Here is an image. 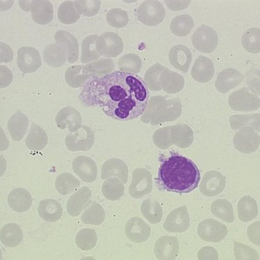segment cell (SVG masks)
<instances>
[{"mask_svg":"<svg viewBox=\"0 0 260 260\" xmlns=\"http://www.w3.org/2000/svg\"><path fill=\"white\" fill-rule=\"evenodd\" d=\"M149 91L139 76L115 71L100 79H90L81 91L80 100L85 106H98L113 119L129 121L145 111Z\"/></svg>","mask_w":260,"mask_h":260,"instance_id":"6da1fadb","label":"cell"},{"mask_svg":"<svg viewBox=\"0 0 260 260\" xmlns=\"http://www.w3.org/2000/svg\"><path fill=\"white\" fill-rule=\"evenodd\" d=\"M200 180L197 165L183 155H171L163 161L157 172V187L168 192L190 193L197 188Z\"/></svg>","mask_w":260,"mask_h":260,"instance_id":"7a4b0ae2","label":"cell"},{"mask_svg":"<svg viewBox=\"0 0 260 260\" xmlns=\"http://www.w3.org/2000/svg\"><path fill=\"white\" fill-rule=\"evenodd\" d=\"M144 79L149 90H162L168 94H177L185 85V80L181 75L159 63L151 66L145 72Z\"/></svg>","mask_w":260,"mask_h":260,"instance_id":"3957f363","label":"cell"},{"mask_svg":"<svg viewBox=\"0 0 260 260\" xmlns=\"http://www.w3.org/2000/svg\"><path fill=\"white\" fill-rule=\"evenodd\" d=\"M147 108L142 121L152 125L175 120L179 117L182 110L181 103L178 99L166 100L160 95L151 98Z\"/></svg>","mask_w":260,"mask_h":260,"instance_id":"277c9868","label":"cell"},{"mask_svg":"<svg viewBox=\"0 0 260 260\" xmlns=\"http://www.w3.org/2000/svg\"><path fill=\"white\" fill-rule=\"evenodd\" d=\"M193 134L190 127L178 124L158 129L153 136V142L157 147L165 149L176 144L180 148H187L192 144Z\"/></svg>","mask_w":260,"mask_h":260,"instance_id":"5b68a950","label":"cell"},{"mask_svg":"<svg viewBox=\"0 0 260 260\" xmlns=\"http://www.w3.org/2000/svg\"><path fill=\"white\" fill-rule=\"evenodd\" d=\"M137 16L138 20L144 25L156 26L164 20L165 10L160 2L148 0L140 5Z\"/></svg>","mask_w":260,"mask_h":260,"instance_id":"8992f818","label":"cell"},{"mask_svg":"<svg viewBox=\"0 0 260 260\" xmlns=\"http://www.w3.org/2000/svg\"><path fill=\"white\" fill-rule=\"evenodd\" d=\"M95 46L101 56L115 58L124 50V42L118 34L108 31L99 36Z\"/></svg>","mask_w":260,"mask_h":260,"instance_id":"52a82bcc","label":"cell"},{"mask_svg":"<svg viewBox=\"0 0 260 260\" xmlns=\"http://www.w3.org/2000/svg\"><path fill=\"white\" fill-rule=\"evenodd\" d=\"M191 41L194 48L199 52L210 54L217 47L219 38L215 30L203 24L194 31Z\"/></svg>","mask_w":260,"mask_h":260,"instance_id":"ba28073f","label":"cell"},{"mask_svg":"<svg viewBox=\"0 0 260 260\" xmlns=\"http://www.w3.org/2000/svg\"><path fill=\"white\" fill-rule=\"evenodd\" d=\"M94 143V132L90 127L85 125L81 126L77 132L68 134L66 139V147L74 152L88 151Z\"/></svg>","mask_w":260,"mask_h":260,"instance_id":"9c48e42d","label":"cell"},{"mask_svg":"<svg viewBox=\"0 0 260 260\" xmlns=\"http://www.w3.org/2000/svg\"><path fill=\"white\" fill-rule=\"evenodd\" d=\"M153 189L152 175L146 169H136L132 174V181L128 192L134 199H140L149 194Z\"/></svg>","mask_w":260,"mask_h":260,"instance_id":"30bf717a","label":"cell"},{"mask_svg":"<svg viewBox=\"0 0 260 260\" xmlns=\"http://www.w3.org/2000/svg\"><path fill=\"white\" fill-rule=\"evenodd\" d=\"M229 102V106L235 111H250L259 107V98L246 88L233 92L230 96Z\"/></svg>","mask_w":260,"mask_h":260,"instance_id":"8fae6325","label":"cell"},{"mask_svg":"<svg viewBox=\"0 0 260 260\" xmlns=\"http://www.w3.org/2000/svg\"><path fill=\"white\" fill-rule=\"evenodd\" d=\"M227 228L215 220L206 219L201 222L198 227V234L206 242L217 243L225 238Z\"/></svg>","mask_w":260,"mask_h":260,"instance_id":"7c38bea8","label":"cell"},{"mask_svg":"<svg viewBox=\"0 0 260 260\" xmlns=\"http://www.w3.org/2000/svg\"><path fill=\"white\" fill-rule=\"evenodd\" d=\"M41 58L39 51L34 47H22L18 50L17 64L24 73H33L41 66Z\"/></svg>","mask_w":260,"mask_h":260,"instance_id":"4fadbf2b","label":"cell"},{"mask_svg":"<svg viewBox=\"0 0 260 260\" xmlns=\"http://www.w3.org/2000/svg\"><path fill=\"white\" fill-rule=\"evenodd\" d=\"M225 182V178L223 174L216 171H211L206 173L199 186V189L205 196H216L224 189Z\"/></svg>","mask_w":260,"mask_h":260,"instance_id":"5bb4252c","label":"cell"},{"mask_svg":"<svg viewBox=\"0 0 260 260\" xmlns=\"http://www.w3.org/2000/svg\"><path fill=\"white\" fill-rule=\"evenodd\" d=\"M57 126L62 130L76 132L81 128L82 118L81 114L71 106L62 108L56 116Z\"/></svg>","mask_w":260,"mask_h":260,"instance_id":"9a60e30c","label":"cell"},{"mask_svg":"<svg viewBox=\"0 0 260 260\" xmlns=\"http://www.w3.org/2000/svg\"><path fill=\"white\" fill-rule=\"evenodd\" d=\"M72 170L81 180L92 183L98 176V166L90 157L79 155L72 162Z\"/></svg>","mask_w":260,"mask_h":260,"instance_id":"2e32d148","label":"cell"},{"mask_svg":"<svg viewBox=\"0 0 260 260\" xmlns=\"http://www.w3.org/2000/svg\"><path fill=\"white\" fill-rule=\"evenodd\" d=\"M189 225V217L187 207L183 206L173 210L167 217L164 228L170 233H183Z\"/></svg>","mask_w":260,"mask_h":260,"instance_id":"e0dca14e","label":"cell"},{"mask_svg":"<svg viewBox=\"0 0 260 260\" xmlns=\"http://www.w3.org/2000/svg\"><path fill=\"white\" fill-rule=\"evenodd\" d=\"M235 145L239 151L245 153L255 151L259 144V137L252 128H245L235 136Z\"/></svg>","mask_w":260,"mask_h":260,"instance_id":"ac0fdd59","label":"cell"},{"mask_svg":"<svg viewBox=\"0 0 260 260\" xmlns=\"http://www.w3.org/2000/svg\"><path fill=\"white\" fill-rule=\"evenodd\" d=\"M125 233L132 242L143 243L149 238L151 229L143 220L139 217H134L127 222Z\"/></svg>","mask_w":260,"mask_h":260,"instance_id":"d6986e66","label":"cell"},{"mask_svg":"<svg viewBox=\"0 0 260 260\" xmlns=\"http://www.w3.org/2000/svg\"><path fill=\"white\" fill-rule=\"evenodd\" d=\"M244 77L238 70L228 68L220 72L216 78V90L221 93H227L244 81Z\"/></svg>","mask_w":260,"mask_h":260,"instance_id":"ffe728a7","label":"cell"},{"mask_svg":"<svg viewBox=\"0 0 260 260\" xmlns=\"http://www.w3.org/2000/svg\"><path fill=\"white\" fill-rule=\"evenodd\" d=\"M169 59L173 67L185 73L188 72L192 60V54L188 47L183 45H177L171 49L169 53Z\"/></svg>","mask_w":260,"mask_h":260,"instance_id":"44dd1931","label":"cell"},{"mask_svg":"<svg viewBox=\"0 0 260 260\" xmlns=\"http://www.w3.org/2000/svg\"><path fill=\"white\" fill-rule=\"evenodd\" d=\"M92 193L87 187H81L69 199L67 204V212L69 215L77 216L90 204Z\"/></svg>","mask_w":260,"mask_h":260,"instance_id":"7402d4cb","label":"cell"},{"mask_svg":"<svg viewBox=\"0 0 260 260\" xmlns=\"http://www.w3.org/2000/svg\"><path fill=\"white\" fill-rule=\"evenodd\" d=\"M214 66L210 58L204 56H199L191 70V75L197 82L207 83L213 77Z\"/></svg>","mask_w":260,"mask_h":260,"instance_id":"603a6c76","label":"cell"},{"mask_svg":"<svg viewBox=\"0 0 260 260\" xmlns=\"http://www.w3.org/2000/svg\"><path fill=\"white\" fill-rule=\"evenodd\" d=\"M31 11L34 22L42 25L49 24L54 18V9L52 3L46 0L32 1Z\"/></svg>","mask_w":260,"mask_h":260,"instance_id":"cb8c5ba5","label":"cell"},{"mask_svg":"<svg viewBox=\"0 0 260 260\" xmlns=\"http://www.w3.org/2000/svg\"><path fill=\"white\" fill-rule=\"evenodd\" d=\"M32 201L31 193L24 188L13 189L8 197L9 206L14 211L20 213L29 210L32 206Z\"/></svg>","mask_w":260,"mask_h":260,"instance_id":"d4e9b609","label":"cell"},{"mask_svg":"<svg viewBox=\"0 0 260 260\" xmlns=\"http://www.w3.org/2000/svg\"><path fill=\"white\" fill-rule=\"evenodd\" d=\"M44 60L47 64L54 68H59L66 63L68 59V49L58 43L48 45L43 52Z\"/></svg>","mask_w":260,"mask_h":260,"instance_id":"484cf974","label":"cell"},{"mask_svg":"<svg viewBox=\"0 0 260 260\" xmlns=\"http://www.w3.org/2000/svg\"><path fill=\"white\" fill-rule=\"evenodd\" d=\"M118 176L123 183L128 181V168L126 163L118 158H112L104 163L102 170V179Z\"/></svg>","mask_w":260,"mask_h":260,"instance_id":"4316f807","label":"cell"},{"mask_svg":"<svg viewBox=\"0 0 260 260\" xmlns=\"http://www.w3.org/2000/svg\"><path fill=\"white\" fill-rule=\"evenodd\" d=\"M55 41L56 43L61 44L68 49V61L74 63L79 60V43L75 36L69 32L60 30L55 34Z\"/></svg>","mask_w":260,"mask_h":260,"instance_id":"83f0119b","label":"cell"},{"mask_svg":"<svg viewBox=\"0 0 260 260\" xmlns=\"http://www.w3.org/2000/svg\"><path fill=\"white\" fill-rule=\"evenodd\" d=\"M38 212L42 219L54 223L61 218L62 209L59 203L54 199H45L40 203Z\"/></svg>","mask_w":260,"mask_h":260,"instance_id":"f1b7e54d","label":"cell"},{"mask_svg":"<svg viewBox=\"0 0 260 260\" xmlns=\"http://www.w3.org/2000/svg\"><path fill=\"white\" fill-rule=\"evenodd\" d=\"M28 127V119L24 114L18 111L9 119L7 128L11 138L15 141L22 140Z\"/></svg>","mask_w":260,"mask_h":260,"instance_id":"f546056e","label":"cell"},{"mask_svg":"<svg viewBox=\"0 0 260 260\" xmlns=\"http://www.w3.org/2000/svg\"><path fill=\"white\" fill-rule=\"evenodd\" d=\"M48 137L46 132L39 125L32 124L25 140L28 149L31 151H42L46 147Z\"/></svg>","mask_w":260,"mask_h":260,"instance_id":"4dcf8cb0","label":"cell"},{"mask_svg":"<svg viewBox=\"0 0 260 260\" xmlns=\"http://www.w3.org/2000/svg\"><path fill=\"white\" fill-rule=\"evenodd\" d=\"M0 240L7 247H16L23 240V233L18 225L9 223L2 228Z\"/></svg>","mask_w":260,"mask_h":260,"instance_id":"1f68e13d","label":"cell"},{"mask_svg":"<svg viewBox=\"0 0 260 260\" xmlns=\"http://www.w3.org/2000/svg\"><path fill=\"white\" fill-rule=\"evenodd\" d=\"M66 82L73 88H80L86 81L93 79L92 76L84 72V66H74L68 68L66 72Z\"/></svg>","mask_w":260,"mask_h":260,"instance_id":"d6a6232c","label":"cell"},{"mask_svg":"<svg viewBox=\"0 0 260 260\" xmlns=\"http://www.w3.org/2000/svg\"><path fill=\"white\" fill-rule=\"evenodd\" d=\"M141 212L144 217L150 223H160L162 217V210L158 201L149 198L143 201L141 206Z\"/></svg>","mask_w":260,"mask_h":260,"instance_id":"836d02e7","label":"cell"},{"mask_svg":"<svg viewBox=\"0 0 260 260\" xmlns=\"http://www.w3.org/2000/svg\"><path fill=\"white\" fill-rule=\"evenodd\" d=\"M115 64L110 58L101 59L92 63L84 66L85 73L92 76L93 79H100L102 76L108 75L113 72Z\"/></svg>","mask_w":260,"mask_h":260,"instance_id":"e575fe53","label":"cell"},{"mask_svg":"<svg viewBox=\"0 0 260 260\" xmlns=\"http://www.w3.org/2000/svg\"><path fill=\"white\" fill-rule=\"evenodd\" d=\"M194 26L193 18L189 15H180L175 17L170 24L171 31L174 35L185 37L190 33Z\"/></svg>","mask_w":260,"mask_h":260,"instance_id":"d590c367","label":"cell"},{"mask_svg":"<svg viewBox=\"0 0 260 260\" xmlns=\"http://www.w3.org/2000/svg\"><path fill=\"white\" fill-rule=\"evenodd\" d=\"M105 219V211L98 203L93 202L81 216V220L85 224L99 225Z\"/></svg>","mask_w":260,"mask_h":260,"instance_id":"8d00e7d4","label":"cell"},{"mask_svg":"<svg viewBox=\"0 0 260 260\" xmlns=\"http://www.w3.org/2000/svg\"><path fill=\"white\" fill-rule=\"evenodd\" d=\"M56 188L61 195L74 192L80 186V182L70 173H63L56 178Z\"/></svg>","mask_w":260,"mask_h":260,"instance_id":"74e56055","label":"cell"},{"mask_svg":"<svg viewBox=\"0 0 260 260\" xmlns=\"http://www.w3.org/2000/svg\"><path fill=\"white\" fill-rule=\"evenodd\" d=\"M239 217L241 221H251L257 215V206L255 199L249 196L244 197L239 202Z\"/></svg>","mask_w":260,"mask_h":260,"instance_id":"f35d334b","label":"cell"},{"mask_svg":"<svg viewBox=\"0 0 260 260\" xmlns=\"http://www.w3.org/2000/svg\"><path fill=\"white\" fill-rule=\"evenodd\" d=\"M58 20L64 24L76 23L80 18L81 14L75 7L72 1H64L60 5L58 10Z\"/></svg>","mask_w":260,"mask_h":260,"instance_id":"ab89813d","label":"cell"},{"mask_svg":"<svg viewBox=\"0 0 260 260\" xmlns=\"http://www.w3.org/2000/svg\"><path fill=\"white\" fill-rule=\"evenodd\" d=\"M211 210L214 216H217L228 223L234 221V212L232 204L224 199H219L212 204Z\"/></svg>","mask_w":260,"mask_h":260,"instance_id":"60d3db41","label":"cell"},{"mask_svg":"<svg viewBox=\"0 0 260 260\" xmlns=\"http://www.w3.org/2000/svg\"><path fill=\"white\" fill-rule=\"evenodd\" d=\"M124 187L120 180L116 178H110L102 185V193L106 199L116 201L124 194Z\"/></svg>","mask_w":260,"mask_h":260,"instance_id":"b9f144b4","label":"cell"},{"mask_svg":"<svg viewBox=\"0 0 260 260\" xmlns=\"http://www.w3.org/2000/svg\"><path fill=\"white\" fill-rule=\"evenodd\" d=\"M75 242L77 247L81 250H90L95 247L98 235L94 230L84 229L77 233Z\"/></svg>","mask_w":260,"mask_h":260,"instance_id":"7bdbcfd3","label":"cell"},{"mask_svg":"<svg viewBox=\"0 0 260 260\" xmlns=\"http://www.w3.org/2000/svg\"><path fill=\"white\" fill-rule=\"evenodd\" d=\"M98 35H90L85 38L82 43V56L81 62L82 63H88L94 61L100 58L101 55L99 54L96 49V41Z\"/></svg>","mask_w":260,"mask_h":260,"instance_id":"ee69618b","label":"cell"},{"mask_svg":"<svg viewBox=\"0 0 260 260\" xmlns=\"http://www.w3.org/2000/svg\"><path fill=\"white\" fill-rule=\"evenodd\" d=\"M259 28H251L243 35L242 45L247 52L253 54L259 52Z\"/></svg>","mask_w":260,"mask_h":260,"instance_id":"f6af8a7d","label":"cell"},{"mask_svg":"<svg viewBox=\"0 0 260 260\" xmlns=\"http://www.w3.org/2000/svg\"><path fill=\"white\" fill-rule=\"evenodd\" d=\"M142 60L138 55L128 54L121 57L118 61L119 70L121 72H128V73H139L142 68Z\"/></svg>","mask_w":260,"mask_h":260,"instance_id":"bcb514c9","label":"cell"},{"mask_svg":"<svg viewBox=\"0 0 260 260\" xmlns=\"http://www.w3.org/2000/svg\"><path fill=\"white\" fill-rule=\"evenodd\" d=\"M74 4L78 12L87 17L96 16L101 7V2L98 0H77Z\"/></svg>","mask_w":260,"mask_h":260,"instance_id":"7dc6e473","label":"cell"},{"mask_svg":"<svg viewBox=\"0 0 260 260\" xmlns=\"http://www.w3.org/2000/svg\"><path fill=\"white\" fill-rule=\"evenodd\" d=\"M128 13L122 9L115 8L111 9L106 14L108 23L113 27L120 28L124 27L128 23Z\"/></svg>","mask_w":260,"mask_h":260,"instance_id":"c3c4849f","label":"cell"}]
</instances>
